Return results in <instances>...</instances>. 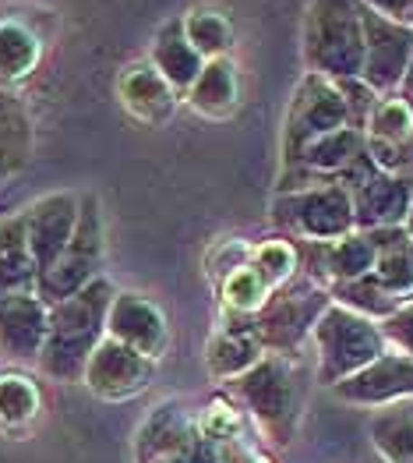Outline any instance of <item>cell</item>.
Instances as JSON below:
<instances>
[{
  "instance_id": "obj_1",
  "label": "cell",
  "mask_w": 413,
  "mask_h": 463,
  "mask_svg": "<svg viewBox=\"0 0 413 463\" xmlns=\"http://www.w3.org/2000/svg\"><path fill=\"white\" fill-rule=\"evenodd\" d=\"M110 279L99 276L89 287H81L75 298L50 305V326H46V344L39 354V368L57 379V383H75L81 379L92 350L107 336V315L113 301Z\"/></svg>"
},
{
  "instance_id": "obj_2",
  "label": "cell",
  "mask_w": 413,
  "mask_h": 463,
  "mask_svg": "<svg viewBox=\"0 0 413 463\" xmlns=\"http://www.w3.org/2000/svg\"><path fill=\"white\" fill-rule=\"evenodd\" d=\"M304 64L329 81L357 78L364 68L361 0H311L304 14Z\"/></svg>"
},
{
  "instance_id": "obj_3",
  "label": "cell",
  "mask_w": 413,
  "mask_h": 463,
  "mask_svg": "<svg viewBox=\"0 0 413 463\" xmlns=\"http://www.w3.org/2000/svg\"><path fill=\"white\" fill-rule=\"evenodd\" d=\"M237 400L251 411V418L276 446H290L304 414V386L290 357L265 354L258 364H251L244 375L230 379Z\"/></svg>"
},
{
  "instance_id": "obj_4",
  "label": "cell",
  "mask_w": 413,
  "mask_h": 463,
  "mask_svg": "<svg viewBox=\"0 0 413 463\" xmlns=\"http://www.w3.org/2000/svg\"><path fill=\"white\" fill-rule=\"evenodd\" d=\"M311 336L318 344V383L329 389L389 350V340L375 318H364L336 301L322 311Z\"/></svg>"
},
{
  "instance_id": "obj_5",
  "label": "cell",
  "mask_w": 413,
  "mask_h": 463,
  "mask_svg": "<svg viewBox=\"0 0 413 463\" xmlns=\"http://www.w3.org/2000/svg\"><path fill=\"white\" fill-rule=\"evenodd\" d=\"M329 305H333V294L297 272L290 283L276 287L265 298L262 308L251 315V329H255L262 350L294 357Z\"/></svg>"
},
{
  "instance_id": "obj_6",
  "label": "cell",
  "mask_w": 413,
  "mask_h": 463,
  "mask_svg": "<svg viewBox=\"0 0 413 463\" xmlns=\"http://www.w3.org/2000/svg\"><path fill=\"white\" fill-rule=\"evenodd\" d=\"M103 213H99V198L96 194H81V213H78V227L68 241V248L61 251V259L39 276L36 294L39 301L61 305L68 298H75L81 287H89L92 279L103 276Z\"/></svg>"
},
{
  "instance_id": "obj_7",
  "label": "cell",
  "mask_w": 413,
  "mask_h": 463,
  "mask_svg": "<svg viewBox=\"0 0 413 463\" xmlns=\"http://www.w3.org/2000/svg\"><path fill=\"white\" fill-rule=\"evenodd\" d=\"M339 184L350 192L357 231H385V227L407 223L413 198V174H385V170H378L375 159L364 149L339 174Z\"/></svg>"
},
{
  "instance_id": "obj_8",
  "label": "cell",
  "mask_w": 413,
  "mask_h": 463,
  "mask_svg": "<svg viewBox=\"0 0 413 463\" xmlns=\"http://www.w3.org/2000/svg\"><path fill=\"white\" fill-rule=\"evenodd\" d=\"M272 223L294 233L297 241H339L357 231L350 192L339 181L301 192H279L272 198Z\"/></svg>"
},
{
  "instance_id": "obj_9",
  "label": "cell",
  "mask_w": 413,
  "mask_h": 463,
  "mask_svg": "<svg viewBox=\"0 0 413 463\" xmlns=\"http://www.w3.org/2000/svg\"><path fill=\"white\" fill-rule=\"evenodd\" d=\"M339 128H350V120H346V103L339 96L336 81L307 71L294 92V103L283 124V170L297 166L307 146H314L318 138L333 135Z\"/></svg>"
},
{
  "instance_id": "obj_10",
  "label": "cell",
  "mask_w": 413,
  "mask_h": 463,
  "mask_svg": "<svg viewBox=\"0 0 413 463\" xmlns=\"http://www.w3.org/2000/svg\"><path fill=\"white\" fill-rule=\"evenodd\" d=\"M361 22H364V68H361V78L375 89L378 96H389V92L399 89V81L407 75V64L413 57V29L381 18L364 4H361Z\"/></svg>"
},
{
  "instance_id": "obj_11",
  "label": "cell",
  "mask_w": 413,
  "mask_h": 463,
  "mask_svg": "<svg viewBox=\"0 0 413 463\" xmlns=\"http://www.w3.org/2000/svg\"><path fill=\"white\" fill-rule=\"evenodd\" d=\"M152 372H155L152 357L138 354L135 347H127L113 336H103V344L92 350L81 379L103 400H127V396H135V392L149 386Z\"/></svg>"
},
{
  "instance_id": "obj_12",
  "label": "cell",
  "mask_w": 413,
  "mask_h": 463,
  "mask_svg": "<svg viewBox=\"0 0 413 463\" xmlns=\"http://www.w3.org/2000/svg\"><path fill=\"white\" fill-rule=\"evenodd\" d=\"M343 403H361V407H389L399 400H413V357L403 350H385L371 364L353 372L333 386Z\"/></svg>"
},
{
  "instance_id": "obj_13",
  "label": "cell",
  "mask_w": 413,
  "mask_h": 463,
  "mask_svg": "<svg viewBox=\"0 0 413 463\" xmlns=\"http://www.w3.org/2000/svg\"><path fill=\"white\" fill-rule=\"evenodd\" d=\"M78 213H81V198L71 192L46 194L33 209H25V233H29V248H33L39 276L68 248V241L78 227Z\"/></svg>"
},
{
  "instance_id": "obj_14",
  "label": "cell",
  "mask_w": 413,
  "mask_h": 463,
  "mask_svg": "<svg viewBox=\"0 0 413 463\" xmlns=\"http://www.w3.org/2000/svg\"><path fill=\"white\" fill-rule=\"evenodd\" d=\"M107 336L155 361L166 350V315L142 294H113L110 315H107Z\"/></svg>"
},
{
  "instance_id": "obj_15",
  "label": "cell",
  "mask_w": 413,
  "mask_h": 463,
  "mask_svg": "<svg viewBox=\"0 0 413 463\" xmlns=\"http://www.w3.org/2000/svg\"><path fill=\"white\" fill-rule=\"evenodd\" d=\"M50 308L39 294H11L0 298V347L14 361H39L46 344Z\"/></svg>"
},
{
  "instance_id": "obj_16",
  "label": "cell",
  "mask_w": 413,
  "mask_h": 463,
  "mask_svg": "<svg viewBox=\"0 0 413 463\" xmlns=\"http://www.w3.org/2000/svg\"><path fill=\"white\" fill-rule=\"evenodd\" d=\"M265 357L262 344L251 329V315H240V311L226 308V326L209 340V372L216 379H237L244 375L251 364H258Z\"/></svg>"
},
{
  "instance_id": "obj_17",
  "label": "cell",
  "mask_w": 413,
  "mask_h": 463,
  "mask_svg": "<svg viewBox=\"0 0 413 463\" xmlns=\"http://www.w3.org/2000/svg\"><path fill=\"white\" fill-rule=\"evenodd\" d=\"M194 431H198L194 421H191L177 403H163V407H155L149 418H145V425L138 431L135 457H138V463L170 460V457H177L191 439H194Z\"/></svg>"
},
{
  "instance_id": "obj_18",
  "label": "cell",
  "mask_w": 413,
  "mask_h": 463,
  "mask_svg": "<svg viewBox=\"0 0 413 463\" xmlns=\"http://www.w3.org/2000/svg\"><path fill=\"white\" fill-rule=\"evenodd\" d=\"M117 89H120L124 107L138 117V120H145V124H163V120L174 117L177 92L166 85V78L159 75L152 64H135V68H127V71L120 75V81H117Z\"/></svg>"
},
{
  "instance_id": "obj_19",
  "label": "cell",
  "mask_w": 413,
  "mask_h": 463,
  "mask_svg": "<svg viewBox=\"0 0 413 463\" xmlns=\"http://www.w3.org/2000/svg\"><path fill=\"white\" fill-rule=\"evenodd\" d=\"M152 68L166 78L174 92H188L194 78L202 75L205 57L184 36V18H174L159 29V36L152 43Z\"/></svg>"
},
{
  "instance_id": "obj_20",
  "label": "cell",
  "mask_w": 413,
  "mask_h": 463,
  "mask_svg": "<svg viewBox=\"0 0 413 463\" xmlns=\"http://www.w3.org/2000/svg\"><path fill=\"white\" fill-rule=\"evenodd\" d=\"M39 269L25 233V213L0 223V298L36 294Z\"/></svg>"
},
{
  "instance_id": "obj_21",
  "label": "cell",
  "mask_w": 413,
  "mask_h": 463,
  "mask_svg": "<svg viewBox=\"0 0 413 463\" xmlns=\"http://www.w3.org/2000/svg\"><path fill=\"white\" fill-rule=\"evenodd\" d=\"M33 156V124L18 96L0 85V184L14 177Z\"/></svg>"
},
{
  "instance_id": "obj_22",
  "label": "cell",
  "mask_w": 413,
  "mask_h": 463,
  "mask_svg": "<svg viewBox=\"0 0 413 463\" xmlns=\"http://www.w3.org/2000/svg\"><path fill=\"white\" fill-rule=\"evenodd\" d=\"M237 96H240L237 68L226 57L205 61L202 75L194 78V85L188 89V103L205 117H226L237 107Z\"/></svg>"
},
{
  "instance_id": "obj_23",
  "label": "cell",
  "mask_w": 413,
  "mask_h": 463,
  "mask_svg": "<svg viewBox=\"0 0 413 463\" xmlns=\"http://www.w3.org/2000/svg\"><path fill=\"white\" fill-rule=\"evenodd\" d=\"M371 442L389 463H413V400L378 411L371 418Z\"/></svg>"
},
{
  "instance_id": "obj_24",
  "label": "cell",
  "mask_w": 413,
  "mask_h": 463,
  "mask_svg": "<svg viewBox=\"0 0 413 463\" xmlns=\"http://www.w3.org/2000/svg\"><path fill=\"white\" fill-rule=\"evenodd\" d=\"M39 64V39L29 25L14 18H0V85H14L29 78Z\"/></svg>"
},
{
  "instance_id": "obj_25",
  "label": "cell",
  "mask_w": 413,
  "mask_h": 463,
  "mask_svg": "<svg viewBox=\"0 0 413 463\" xmlns=\"http://www.w3.org/2000/svg\"><path fill=\"white\" fill-rule=\"evenodd\" d=\"M329 294H333V301L343 305V308L357 311V315H364V318H389L392 311L403 308V301L399 298H392L381 283L375 279V272H368V276H357V279H346V283H333L329 287Z\"/></svg>"
},
{
  "instance_id": "obj_26",
  "label": "cell",
  "mask_w": 413,
  "mask_h": 463,
  "mask_svg": "<svg viewBox=\"0 0 413 463\" xmlns=\"http://www.w3.org/2000/svg\"><path fill=\"white\" fill-rule=\"evenodd\" d=\"M364 138L396 149H413V110L399 96H378L375 110L364 124Z\"/></svg>"
},
{
  "instance_id": "obj_27",
  "label": "cell",
  "mask_w": 413,
  "mask_h": 463,
  "mask_svg": "<svg viewBox=\"0 0 413 463\" xmlns=\"http://www.w3.org/2000/svg\"><path fill=\"white\" fill-rule=\"evenodd\" d=\"M184 36L205 61L226 57V50L233 46V29H230L226 14L212 11V7H198V11L184 14Z\"/></svg>"
},
{
  "instance_id": "obj_28",
  "label": "cell",
  "mask_w": 413,
  "mask_h": 463,
  "mask_svg": "<svg viewBox=\"0 0 413 463\" xmlns=\"http://www.w3.org/2000/svg\"><path fill=\"white\" fill-rule=\"evenodd\" d=\"M272 294V287L265 283V276L248 259L237 262L233 269L226 272L223 279V301L230 311H240V315H255L265 305V298Z\"/></svg>"
},
{
  "instance_id": "obj_29",
  "label": "cell",
  "mask_w": 413,
  "mask_h": 463,
  "mask_svg": "<svg viewBox=\"0 0 413 463\" xmlns=\"http://www.w3.org/2000/svg\"><path fill=\"white\" fill-rule=\"evenodd\" d=\"M371 272L392 298H399L403 305L413 301V237H403L399 244L378 251V262Z\"/></svg>"
},
{
  "instance_id": "obj_30",
  "label": "cell",
  "mask_w": 413,
  "mask_h": 463,
  "mask_svg": "<svg viewBox=\"0 0 413 463\" xmlns=\"http://www.w3.org/2000/svg\"><path fill=\"white\" fill-rule=\"evenodd\" d=\"M39 389L25 375H0V425L22 428L36 418Z\"/></svg>"
},
{
  "instance_id": "obj_31",
  "label": "cell",
  "mask_w": 413,
  "mask_h": 463,
  "mask_svg": "<svg viewBox=\"0 0 413 463\" xmlns=\"http://www.w3.org/2000/svg\"><path fill=\"white\" fill-rule=\"evenodd\" d=\"M255 269L265 276V283L276 290V287H283V283H290L297 272H301V262H297V244L294 241H265L258 244L255 251H251V259H248Z\"/></svg>"
},
{
  "instance_id": "obj_32",
  "label": "cell",
  "mask_w": 413,
  "mask_h": 463,
  "mask_svg": "<svg viewBox=\"0 0 413 463\" xmlns=\"http://www.w3.org/2000/svg\"><path fill=\"white\" fill-rule=\"evenodd\" d=\"M336 89H339V96H343V103H346V120H350V128L364 131V124H368V117H371V110H375V103H378V92L361 75L339 78Z\"/></svg>"
},
{
  "instance_id": "obj_33",
  "label": "cell",
  "mask_w": 413,
  "mask_h": 463,
  "mask_svg": "<svg viewBox=\"0 0 413 463\" xmlns=\"http://www.w3.org/2000/svg\"><path fill=\"white\" fill-rule=\"evenodd\" d=\"M194 428H198V435H205L212 442H226V446H237V439H240V418L226 403H212Z\"/></svg>"
},
{
  "instance_id": "obj_34",
  "label": "cell",
  "mask_w": 413,
  "mask_h": 463,
  "mask_svg": "<svg viewBox=\"0 0 413 463\" xmlns=\"http://www.w3.org/2000/svg\"><path fill=\"white\" fill-rule=\"evenodd\" d=\"M378 326H381V333H385V340L392 347L403 350L407 357H413V301H407L399 311H392L389 318H381Z\"/></svg>"
},
{
  "instance_id": "obj_35",
  "label": "cell",
  "mask_w": 413,
  "mask_h": 463,
  "mask_svg": "<svg viewBox=\"0 0 413 463\" xmlns=\"http://www.w3.org/2000/svg\"><path fill=\"white\" fill-rule=\"evenodd\" d=\"M364 7H371L375 14L396 22V25H407L413 29V0H361Z\"/></svg>"
},
{
  "instance_id": "obj_36",
  "label": "cell",
  "mask_w": 413,
  "mask_h": 463,
  "mask_svg": "<svg viewBox=\"0 0 413 463\" xmlns=\"http://www.w3.org/2000/svg\"><path fill=\"white\" fill-rule=\"evenodd\" d=\"M396 92H399V99L413 110V57H410V64H407V75H403V81H399Z\"/></svg>"
},
{
  "instance_id": "obj_37",
  "label": "cell",
  "mask_w": 413,
  "mask_h": 463,
  "mask_svg": "<svg viewBox=\"0 0 413 463\" xmlns=\"http://www.w3.org/2000/svg\"><path fill=\"white\" fill-rule=\"evenodd\" d=\"M403 231L413 237V198H410V213H407V223H403Z\"/></svg>"
},
{
  "instance_id": "obj_38",
  "label": "cell",
  "mask_w": 413,
  "mask_h": 463,
  "mask_svg": "<svg viewBox=\"0 0 413 463\" xmlns=\"http://www.w3.org/2000/svg\"><path fill=\"white\" fill-rule=\"evenodd\" d=\"M244 463H262V460H244Z\"/></svg>"
}]
</instances>
